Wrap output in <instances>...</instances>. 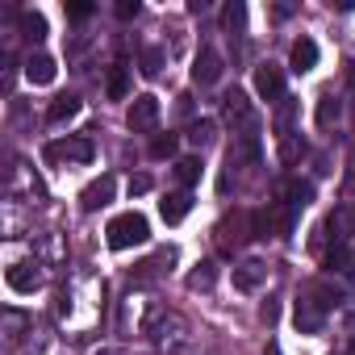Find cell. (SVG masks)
I'll use <instances>...</instances> for the list:
<instances>
[{
	"mask_svg": "<svg viewBox=\"0 0 355 355\" xmlns=\"http://www.w3.org/2000/svg\"><path fill=\"white\" fill-rule=\"evenodd\" d=\"M150 193V175H130V197H142Z\"/></svg>",
	"mask_w": 355,
	"mask_h": 355,
	"instance_id": "34",
	"label": "cell"
},
{
	"mask_svg": "<svg viewBox=\"0 0 355 355\" xmlns=\"http://www.w3.org/2000/svg\"><path fill=\"white\" fill-rule=\"evenodd\" d=\"M293 322H297V330H301V334H322V326H326V309H322V305H313L309 297H301V301H297V309H293Z\"/></svg>",
	"mask_w": 355,
	"mask_h": 355,
	"instance_id": "13",
	"label": "cell"
},
{
	"mask_svg": "<svg viewBox=\"0 0 355 355\" xmlns=\"http://www.w3.org/2000/svg\"><path fill=\"white\" fill-rule=\"evenodd\" d=\"M146 334H150L155 347L167 351V355H180V351H189V343H193V326H189V318H184V313H175V309H163V305H150Z\"/></svg>",
	"mask_w": 355,
	"mask_h": 355,
	"instance_id": "2",
	"label": "cell"
},
{
	"mask_svg": "<svg viewBox=\"0 0 355 355\" xmlns=\"http://www.w3.org/2000/svg\"><path fill=\"white\" fill-rule=\"evenodd\" d=\"M80 96H71V92H63V96H55L51 101V109H46V121L51 125H63V121H71V117H80Z\"/></svg>",
	"mask_w": 355,
	"mask_h": 355,
	"instance_id": "18",
	"label": "cell"
},
{
	"mask_svg": "<svg viewBox=\"0 0 355 355\" xmlns=\"http://www.w3.org/2000/svg\"><path fill=\"white\" fill-rule=\"evenodd\" d=\"M293 117H297V101L284 96V105H280V113H276V134H280V138L293 134Z\"/></svg>",
	"mask_w": 355,
	"mask_h": 355,
	"instance_id": "29",
	"label": "cell"
},
{
	"mask_svg": "<svg viewBox=\"0 0 355 355\" xmlns=\"http://www.w3.org/2000/svg\"><path fill=\"white\" fill-rule=\"evenodd\" d=\"M5 330H9V343H17V338H21V330H26V313L5 309Z\"/></svg>",
	"mask_w": 355,
	"mask_h": 355,
	"instance_id": "31",
	"label": "cell"
},
{
	"mask_svg": "<svg viewBox=\"0 0 355 355\" xmlns=\"http://www.w3.org/2000/svg\"><path fill=\"white\" fill-rule=\"evenodd\" d=\"M96 355H134V351H130V347H101Z\"/></svg>",
	"mask_w": 355,
	"mask_h": 355,
	"instance_id": "36",
	"label": "cell"
},
{
	"mask_svg": "<svg viewBox=\"0 0 355 355\" xmlns=\"http://www.w3.org/2000/svg\"><path fill=\"white\" fill-rule=\"evenodd\" d=\"M109 96L113 101H125L130 96V67L125 63H113V71H109Z\"/></svg>",
	"mask_w": 355,
	"mask_h": 355,
	"instance_id": "23",
	"label": "cell"
},
{
	"mask_svg": "<svg viewBox=\"0 0 355 355\" xmlns=\"http://www.w3.org/2000/svg\"><path fill=\"white\" fill-rule=\"evenodd\" d=\"M268 355H280V347H276V343H272V347H268Z\"/></svg>",
	"mask_w": 355,
	"mask_h": 355,
	"instance_id": "39",
	"label": "cell"
},
{
	"mask_svg": "<svg viewBox=\"0 0 355 355\" xmlns=\"http://www.w3.org/2000/svg\"><path fill=\"white\" fill-rule=\"evenodd\" d=\"M255 92L263 101H284V71L276 63H259L255 67Z\"/></svg>",
	"mask_w": 355,
	"mask_h": 355,
	"instance_id": "10",
	"label": "cell"
},
{
	"mask_svg": "<svg viewBox=\"0 0 355 355\" xmlns=\"http://www.w3.org/2000/svg\"><path fill=\"white\" fill-rule=\"evenodd\" d=\"M171 263H175V251H171V247H163L159 255H150V259H142V263H138L134 284H150V280H159L163 272H171Z\"/></svg>",
	"mask_w": 355,
	"mask_h": 355,
	"instance_id": "15",
	"label": "cell"
},
{
	"mask_svg": "<svg viewBox=\"0 0 355 355\" xmlns=\"http://www.w3.org/2000/svg\"><path fill=\"white\" fill-rule=\"evenodd\" d=\"M347 184L355 189V159H351V171H347Z\"/></svg>",
	"mask_w": 355,
	"mask_h": 355,
	"instance_id": "37",
	"label": "cell"
},
{
	"mask_svg": "<svg viewBox=\"0 0 355 355\" xmlns=\"http://www.w3.org/2000/svg\"><path fill=\"white\" fill-rule=\"evenodd\" d=\"M55 313H59L63 326L76 330V322H80V334H88V322L96 326L101 313H105V280H101V276H88V272L71 276V280L55 293Z\"/></svg>",
	"mask_w": 355,
	"mask_h": 355,
	"instance_id": "1",
	"label": "cell"
},
{
	"mask_svg": "<svg viewBox=\"0 0 355 355\" xmlns=\"http://www.w3.org/2000/svg\"><path fill=\"white\" fill-rule=\"evenodd\" d=\"M42 159L46 163H92V138L76 134V138H63V142H46Z\"/></svg>",
	"mask_w": 355,
	"mask_h": 355,
	"instance_id": "4",
	"label": "cell"
},
{
	"mask_svg": "<svg viewBox=\"0 0 355 355\" xmlns=\"http://www.w3.org/2000/svg\"><path fill=\"white\" fill-rule=\"evenodd\" d=\"M247 239H255V230H251V214H226L222 222H218V247L222 251H234V247H243Z\"/></svg>",
	"mask_w": 355,
	"mask_h": 355,
	"instance_id": "6",
	"label": "cell"
},
{
	"mask_svg": "<svg viewBox=\"0 0 355 355\" xmlns=\"http://www.w3.org/2000/svg\"><path fill=\"white\" fill-rule=\"evenodd\" d=\"M338 109H343V105H338V96H330V92H326V96L318 101V125H322V130H330V125L338 121Z\"/></svg>",
	"mask_w": 355,
	"mask_h": 355,
	"instance_id": "25",
	"label": "cell"
},
{
	"mask_svg": "<svg viewBox=\"0 0 355 355\" xmlns=\"http://www.w3.org/2000/svg\"><path fill=\"white\" fill-rule=\"evenodd\" d=\"M347 355H355V334H351V338H347Z\"/></svg>",
	"mask_w": 355,
	"mask_h": 355,
	"instance_id": "38",
	"label": "cell"
},
{
	"mask_svg": "<svg viewBox=\"0 0 355 355\" xmlns=\"http://www.w3.org/2000/svg\"><path fill=\"white\" fill-rule=\"evenodd\" d=\"M55 76H59V67H55L51 55H30V59H26V80H30V84L42 88V84H55Z\"/></svg>",
	"mask_w": 355,
	"mask_h": 355,
	"instance_id": "17",
	"label": "cell"
},
{
	"mask_svg": "<svg viewBox=\"0 0 355 355\" xmlns=\"http://www.w3.org/2000/svg\"><path fill=\"white\" fill-rule=\"evenodd\" d=\"M284 205H288V214H297V209H305L309 201H313V184H301V180H288L284 184Z\"/></svg>",
	"mask_w": 355,
	"mask_h": 355,
	"instance_id": "21",
	"label": "cell"
},
{
	"mask_svg": "<svg viewBox=\"0 0 355 355\" xmlns=\"http://www.w3.org/2000/svg\"><path fill=\"white\" fill-rule=\"evenodd\" d=\"M222 71H226V63H222L218 46H201V55L193 59V80H197L201 88H214V84L222 80Z\"/></svg>",
	"mask_w": 355,
	"mask_h": 355,
	"instance_id": "8",
	"label": "cell"
},
{
	"mask_svg": "<svg viewBox=\"0 0 355 355\" xmlns=\"http://www.w3.org/2000/svg\"><path fill=\"white\" fill-rule=\"evenodd\" d=\"M243 21H247V9L239 5V0H234V5H226V13H222V26L230 30V38H234V34L243 30Z\"/></svg>",
	"mask_w": 355,
	"mask_h": 355,
	"instance_id": "30",
	"label": "cell"
},
{
	"mask_svg": "<svg viewBox=\"0 0 355 355\" xmlns=\"http://www.w3.org/2000/svg\"><path fill=\"white\" fill-rule=\"evenodd\" d=\"M201 155H189V159H180L175 163V180H180L184 189H193V184H201Z\"/></svg>",
	"mask_w": 355,
	"mask_h": 355,
	"instance_id": "22",
	"label": "cell"
},
{
	"mask_svg": "<svg viewBox=\"0 0 355 355\" xmlns=\"http://www.w3.org/2000/svg\"><path fill=\"white\" fill-rule=\"evenodd\" d=\"M214 130H218V125H214L209 117H201V121L189 125V142H193V146H209V142H214Z\"/></svg>",
	"mask_w": 355,
	"mask_h": 355,
	"instance_id": "27",
	"label": "cell"
},
{
	"mask_svg": "<svg viewBox=\"0 0 355 355\" xmlns=\"http://www.w3.org/2000/svg\"><path fill=\"white\" fill-rule=\"evenodd\" d=\"M301 297H309L313 305H322V309L330 313V309L338 305V297H343V293H338V284H330V280H313V284H309Z\"/></svg>",
	"mask_w": 355,
	"mask_h": 355,
	"instance_id": "19",
	"label": "cell"
},
{
	"mask_svg": "<svg viewBox=\"0 0 355 355\" xmlns=\"http://www.w3.org/2000/svg\"><path fill=\"white\" fill-rule=\"evenodd\" d=\"M189 209H193V193H189V189L167 193V197L159 201V214H163V222H167V226H180V222L189 218Z\"/></svg>",
	"mask_w": 355,
	"mask_h": 355,
	"instance_id": "14",
	"label": "cell"
},
{
	"mask_svg": "<svg viewBox=\"0 0 355 355\" xmlns=\"http://www.w3.org/2000/svg\"><path fill=\"white\" fill-rule=\"evenodd\" d=\"M125 125L134 130V134H150L155 125H159V96H134V105H130V113H125Z\"/></svg>",
	"mask_w": 355,
	"mask_h": 355,
	"instance_id": "7",
	"label": "cell"
},
{
	"mask_svg": "<svg viewBox=\"0 0 355 355\" xmlns=\"http://www.w3.org/2000/svg\"><path fill=\"white\" fill-rule=\"evenodd\" d=\"M138 63H142V76H159V71H163V51H159V46H142Z\"/></svg>",
	"mask_w": 355,
	"mask_h": 355,
	"instance_id": "28",
	"label": "cell"
},
{
	"mask_svg": "<svg viewBox=\"0 0 355 355\" xmlns=\"http://www.w3.org/2000/svg\"><path fill=\"white\" fill-rule=\"evenodd\" d=\"M288 67L301 71V76L313 71V67H318V42H313V38H297V42H293V55H288Z\"/></svg>",
	"mask_w": 355,
	"mask_h": 355,
	"instance_id": "16",
	"label": "cell"
},
{
	"mask_svg": "<svg viewBox=\"0 0 355 355\" xmlns=\"http://www.w3.org/2000/svg\"><path fill=\"white\" fill-rule=\"evenodd\" d=\"M175 146H180V138H175V134H155L150 138V159H171Z\"/></svg>",
	"mask_w": 355,
	"mask_h": 355,
	"instance_id": "26",
	"label": "cell"
},
{
	"mask_svg": "<svg viewBox=\"0 0 355 355\" xmlns=\"http://www.w3.org/2000/svg\"><path fill=\"white\" fill-rule=\"evenodd\" d=\"M113 193H117V180H113V175H101V180H92V184L80 193V209H84V214H96V209H105V205L113 201Z\"/></svg>",
	"mask_w": 355,
	"mask_h": 355,
	"instance_id": "9",
	"label": "cell"
},
{
	"mask_svg": "<svg viewBox=\"0 0 355 355\" xmlns=\"http://www.w3.org/2000/svg\"><path fill=\"white\" fill-rule=\"evenodd\" d=\"M214 280H218V263H214V259H205V263H197V268L189 272V288H193V293H209Z\"/></svg>",
	"mask_w": 355,
	"mask_h": 355,
	"instance_id": "20",
	"label": "cell"
},
{
	"mask_svg": "<svg viewBox=\"0 0 355 355\" xmlns=\"http://www.w3.org/2000/svg\"><path fill=\"white\" fill-rule=\"evenodd\" d=\"M105 239H109V247L113 251H130V247H142L146 239H150V226H146V218L142 214H117L109 226H105Z\"/></svg>",
	"mask_w": 355,
	"mask_h": 355,
	"instance_id": "3",
	"label": "cell"
},
{
	"mask_svg": "<svg viewBox=\"0 0 355 355\" xmlns=\"http://www.w3.org/2000/svg\"><path fill=\"white\" fill-rule=\"evenodd\" d=\"M222 113H226V121H230V125H243V130H251V121H255L251 101H247V92H239V88L222 96Z\"/></svg>",
	"mask_w": 355,
	"mask_h": 355,
	"instance_id": "12",
	"label": "cell"
},
{
	"mask_svg": "<svg viewBox=\"0 0 355 355\" xmlns=\"http://www.w3.org/2000/svg\"><path fill=\"white\" fill-rule=\"evenodd\" d=\"M263 284H268V263L243 259V263L234 268V288H239V293H259Z\"/></svg>",
	"mask_w": 355,
	"mask_h": 355,
	"instance_id": "11",
	"label": "cell"
},
{
	"mask_svg": "<svg viewBox=\"0 0 355 355\" xmlns=\"http://www.w3.org/2000/svg\"><path fill=\"white\" fill-rule=\"evenodd\" d=\"M138 13H142V5H138V0H121V5H117V17H121V21H134Z\"/></svg>",
	"mask_w": 355,
	"mask_h": 355,
	"instance_id": "33",
	"label": "cell"
},
{
	"mask_svg": "<svg viewBox=\"0 0 355 355\" xmlns=\"http://www.w3.org/2000/svg\"><path fill=\"white\" fill-rule=\"evenodd\" d=\"M67 17H71V21H84V17H92V5H88V0H71V5H67Z\"/></svg>",
	"mask_w": 355,
	"mask_h": 355,
	"instance_id": "32",
	"label": "cell"
},
{
	"mask_svg": "<svg viewBox=\"0 0 355 355\" xmlns=\"http://www.w3.org/2000/svg\"><path fill=\"white\" fill-rule=\"evenodd\" d=\"M5 280H9V288H13V293L34 297V293L46 284V268H42L38 259H21V263H13V268L5 272Z\"/></svg>",
	"mask_w": 355,
	"mask_h": 355,
	"instance_id": "5",
	"label": "cell"
},
{
	"mask_svg": "<svg viewBox=\"0 0 355 355\" xmlns=\"http://www.w3.org/2000/svg\"><path fill=\"white\" fill-rule=\"evenodd\" d=\"M276 318H280V305H276V301H268V305H263V322H276Z\"/></svg>",
	"mask_w": 355,
	"mask_h": 355,
	"instance_id": "35",
	"label": "cell"
},
{
	"mask_svg": "<svg viewBox=\"0 0 355 355\" xmlns=\"http://www.w3.org/2000/svg\"><path fill=\"white\" fill-rule=\"evenodd\" d=\"M21 30H26L30 42H42V38H46V17H42L38 9H26V13H21Z\"/></svg>",
	"mask_w": 355,
	"mask_h": 355,
	"instance_id": "24",
	"label": "cell"
}]
</instances>
